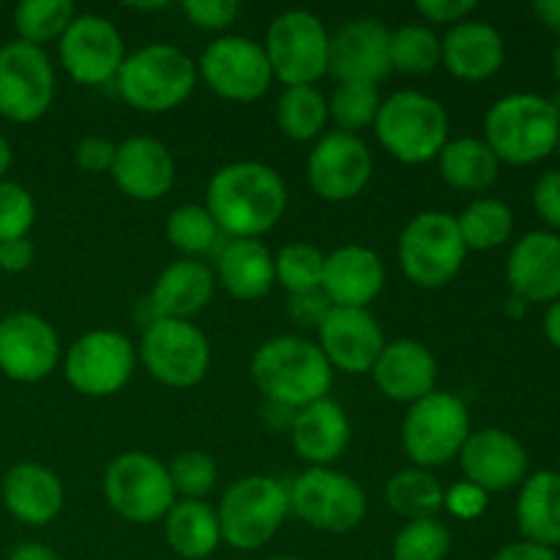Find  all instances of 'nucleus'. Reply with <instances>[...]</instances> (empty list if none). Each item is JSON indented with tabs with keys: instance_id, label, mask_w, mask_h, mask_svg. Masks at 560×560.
<instances>
[{
	"instance_id": "obj_1",
	"label": "nucleus",
	"mask_w": 560,
	"mask_h": 560,
	"mask_svg": "<svg viewBox=\"0 0 560 560\" xmlns=\"http://www.w3.org/2000/svg\"><path fill=\"white\" fill-rule=\"evenodd\" d=\"M206 208L230 238H260L282 222L288 186L262 162L224 164L208 180Z\"/></svg>"
},
{
	"instance_id": "obj_2",
	"label": "nucleus",
	"mask_w": 560,
	"mask_h": 560,
	"mask_svg": "<svg viewBox=\"0 0 560 560\" xmlns=\"http://www.w3.org/2000/svg\"><path fill=\"white\" fill-rule=\"evenodd\" d=\"M249 372L266 399L290 410L326 399L334 386V370L320 345L299 334H282L262 342L252 355Z\"/></svg>"
},
{
	"instance_id": "obj_3",
	"label": "nucleus",
	"mask_w": 560,
	"mask_h": 560,
	"mask_svg": "<svg viewBox=\"0 0 560 560\" xmlns=\"http://www.w3.org/2000/svg\"><path fill=\"white\" fill-rule=\"evenodd\" d=\"M560 137V113L539 93H512L498 98L485 118V142L498 162L534 164L550 156Z\"/></svg>"
},
{
	"instance_id": "obj_4",
	"label": "nucleus",
	"mask_w": 560,
	"mask_h": 560,
	"mask_svg": "<svg viewBox=\"0 0 560 560\" xmlns=\"http://www.w3.org/2000/svg\"><path fill=\"white\" fill-rule=\"evenodd\" d=\"M197 85V63L173 44H148L126 55L115 88L129 107L162 115L180 107Z\"/></svg>"
},
{
	"instance_id": "obj_5",
	"label": "nucleus",
	"mask_w": 560,
	"mask_h": 560,
	"mask_svg": "<svg viewBox=\"0 0 560 560\" xmlns=\"http://www.w3.org/2000/svg\"><path fill=\"white\" fill-rule=\"evenodd\" d=\"M372 126L377 142L402 164L432 162L448 142L446 107L421 91H397L383 98Z\"/></svg>"
},
{
	"instance_id": "obj_6",
	"label": "nucleus",
	"mask_w": 560,
	"mask_h": 560,
	"mask_svg": "<svg viewBox=\"0 0 560 560\" xmlns=\"http://www.w3.org/2000/svg\"><path fill=\"white\" fill-rule=\"evenodd\" d=\"M288 514V487L273 476H246L235 481L217 509L222 541L241 552H255L268 545Z\"/></svg>"
},
{
	"instance_id": "obj_7",
	"label": "nucleus",
	"mask_w": 560,
	"mask_h": 560,
	"mask_svg": "<svg viewBox=\"0 0 560 560\" xmlns=\"http://www.w3.org/2000/svg\"><path fill=\"white\" fill-rule=\"evenodd\" d=\"M399 268L413 284L438 290L452 282L468 257L457 217L446 211H424L405 224L397 246Z\"/></svg>"
},
{
	"instance_id": "obj_8",
	"label": "nucleus",
	"mask_w": 560,
	"mask_h": 560,
	"mask_svg": "<svg viewBox=\"0 0 560 560\" xmlns=\"http://www.w3.org/2000/svg\"><path fill=\"white\" fill-rule=\"evenodd\" d=\"M104 498L118 517L129 523H159L178 503L167 465L148 452H124L107 465Z\"/></svg>"
},
{
	"instance_id": "obj_9",
	"label": "nucleus",
	"mask_w": 560,
	"mask_h": 560,
	"mask_svg": "<svg viewBox=\"0 0 560 560\" xmlns=\"http://www.w3.org/2000/svg\"><path fill=\"white\" fill-rule=\"evenodd\" d=\"M262 49L271 63L273 80L284 88L315 85L328 74L331 33L312 11L290 9L273 16Z\"/></svg>"
},
{
	"instance_id": "obj_10",
	"label": "nucleus",
	"mask_w": 560,
	"mask_h": 560,
	"mask_svg": "<svg viewBox=\"0 0 560 560\" xmlns=\"http://www.w3.org/2000/svg\"><path fill=\"white\" fill-rule=\"evenodd\" d=\"M470 435L468 405L448 392H432L419 402L408 405L402 421L405 454L416 468H441L459 457Z\"/></svg>"
},
{
	"instance_id": "obj_11",
	"label": "nucleus",
	"mask_w": 560,
	"mask_h": 560,
	"mask_svg": "<svg viewBox=\"0 0 560 560\" xmlns=\"http://www.w3.org/2000/svg\"><path fill=\"white\" fill-rule=\"evenodd\" d=\"M290 512L323 534H350L366 517V495L353 476L334 468H306L288 487Z\"/></svg>"
},
{
	"instance_id": "obj_12",
	"label": "nucleus",
	"mask_w": 560,
	"mask_h": 560,
	"mask_svg": "<svg viewBox=\"0 0 560 560\" xmlns=\"http://www.w3.org/2000/svg\"><path fill=\"white\" fill-rule=\"evenodd\" d=\"M137 348L126 334L113 328H93L71 342L63 355L66 383L91 399L113 397L131 381Z\"/></svg>"
},
{
	"instance_id": "obj_13",
	"label": "nucleus",
	"mask_w": 560,
	"mask_h": 560,
	"mask_svg": "<svg viewBox=\"0 0 560 560\" xmlns=\"http://www.w3.org/2000/svg\"><path fill=\"white\" fill-rule=\"evenodd\" d=\"M137 355L153 381L170 388L197 386L211 366V345L206 334L191 320L173 317H153L151 326L142 331Z\"/></svg>"
},
{
	"instance_id": "obj_14",
	"label": "nucleus",
	"mask_w": 560,
	"mask_h": 560,
	"mask_svg": "<svg viewBox=\"0 0 560 560\" xmlns=\"http://www.w3.org/2000/svg\"><path fill=\"white\" fill-rule=\"evenodd\" d=\"M55 102V66L42 47L14 42L0 47V118L33 124Z\"/></svg>"
},
{
	"instance_id": "obj_15",
	"label": "nucleus",
	"mask_w": 560,
	"mask_h": 560,
	"mask_svg": "<svg viewBox=\"0 0 560 560\" xmlns=\"http://www.w3.org/2000/svg\"><path fill=\"white\" fill-rule=\"evenodd\" d=\"M197 74L217 96L249 104L268 93L273 82L271 63L260 42L249 36H219L202 49Z\"/></svg>"
},
{
	"instance_id": "obj_16",
	"label": "nucleus",
	"mask_w": 560,
	"mask_h": 560,
	"mask_svg": "<svg viewBox=\"0 0 560 560\" xmlns=\"http://www.w3.org/2000/svg\"><path fill=\"white\" fill-rule=\"evenodd\" d=\"M60 66L80 85L115 82L126 60V44L118 27L102 14H77L60 36Z\"/></svg>"
},
{
	"instance_id": "obj_17",
	"label": "nucleus",
	"mask_w": 560,
	"mask_h": 560,
	"mask_svg": "<svg viewBox=\"0 0 560 560\" xmlns=\"http://www.w3.org/2000/svg\"><path fill=\"white\" fill-rule=\"evenodd\" d=\"M372 151L359 135L328 131L312 148L306 159V178L312 191L328 202H345L359 197L372 178Z\"/></svg>"
},
{
	"instance_id": "obj_18",
	"label": "nucleus",
	"mask_w": 560,
	"mask_h": 560,
	"mask_svg": "<svg viewBox=\"0 0 560 560\" xmlns=\"http://www.w3.org/2000/svg\"><path fill=\"white\" fill-rule=\"evenodd\" d=\"M60 364V339L36 312H11L0 320V372L14 383H38Z\"/></svg>"
},
{
	"instance_id": "obj_19",
	"label": "nucleus",
	"mask_w": 560,
	"mask_h": 560,
	"mask_svg": "<svg viewBox=\"0 0 560 560\" xmlns=\"http://www.w3.org/2000/svg\"><path fill=\"white\" fill-rule=\"evenodd\" d=\"M317 345L328 359L331 370L348 375H366L386 348V337L370 310H348L331 306L317 326Z\"/></svg>"
},
{
	"instance_id": "obj_20",
	"label": "nucleus",
	"mask_w": 560,
	"mask_h": 560,
	"mask_svg": "<svg viewBox=\"0 0 560 560\" xmlns=\"http://www.w3.org/2000/svg\"><path fill=\"white\" fill-rule=\"evenodd\" d=\"M388 38H392V31L381 20L361 16V20L348 22L331 36L328 74L337 77V82L377 85L392 74Z\"/></svg>"
},
{
	"instance_id": "obj_21",
	"label": "nucleus",
	"mask_w": 560,
	"mask_h": 560,
	"mask_svg": "<svg viewBox=\"0 0 560 560\" xmlns=\"http://www.w3.org/2000/svg\"><path fill=\"white\" fill-rule=\"evenodd\" d=\"M459 465H463L465 481L481 487L490 495V492L512 490L514 485L525 481L528 454L512 432L487 427V430L470 432L459 452Z\"/></svg>"
},
{
	"instance_id": "obj_22",
	"label": "nucleus",
	"mask_w": 560,
	"mask_h": 560,
	"mask_svg": "<svg viewBox=\"0 0 560 560\" xmlns=\"http://www.w3.org/2000/svg\"><path fill=\"white\" fill-rule=\"evenodd\" d=\"M109 175H113L115 186L131 200H162L175 184L173 151L156 137H129L115 145V162Z\"/></svg>"
},
{
	"instance_id": "obj_23",
	"label": "nucleus",
	"mask_w": 560,
	"mask_h": 560,
	"mask_svg": "<svg viewBox=\"0 0 560 560\" xmlns=\"http://www.w3.org/2000/svg\"><path fill=\"white\" fill-rule=\"evenodd\" d=\"M386 284V266L370 246L348 244L326 255L323 266V295L331 306L366 310Z\"/></svg>"
},
{
	"instance_id": "obj_24",
	"label": "nucleus",
	"mask_w": 560,
	"mask_h": 560,
	"mask_svg": "<svg viewBox=\"0 0 560 560\" xmlns=\"http://www.w3.org/2000/svg\"><path fill=\"white\" fill-rule=\"evenodd\" d=\"M370 375L383 397L392 402L413 405L435 392L438 361L427 345L416 339H394L386 342Z\"/></svg>"
},
{
	"instance_id": "obj_25",
	"label": "nucleus",
	"mask_w": 560,
	"mask_h": 560,
	"mask_svg": "<svg viewBox=\"0 0 560 560\" xmlns=\"http://www.w3.org/2000/svg\"><path fill=\"white\" fill-rule=\"evenodd\" d=\"M512 295L525 304H552L560 299V235L536 230L514 244L506 262Z\"/></svg>"
},
{
	"instance_id": "obj_26",
	"label": "nucleus",
	"mask_w": 560,
	"mask_h": 560,
	"mask_svg": "<svg viewBox=\"0 0 560 560\" xmlns=\"http://www.w3.org/2000/svg\"><path fill=\"white\" fill-rule=\"evenodd\" d=\"M0 498H3L5 512L16 523L42 528V525H49L63 512L66 490L55 470L44 468L38 463H16L3 476Z\"/></svg>"
},
{
	"instance_id": "obj_27",
	"label": "nucleus",
	"mask_w": 560,
	"mask_h": 560,
	"mask_svg": "<svg viewBox=\"0 0 560 560\" xmlns=\"http://www.w3.org/2000/svg\"><path fill=\"white\" fill-rule=\"evenodd\" d=\"M290 441L310 468H331L350 443L348 413L331 397L317 399L295 410L290 421Z\"/></svg>"
},
{
	"instance_id": "obj_28",
	"label": "nucleus",
	"mask_w": 560,
	"mask_h": 560,
	"mask_svg": "<svg viewBox=\"0 0 560 560\" xmlns=\"http://www.w3.org/2000/svg\"><path fill=\"white\" fill-rule=\"evenodd\" d=\"M506 60V44L490 22L465 20L441 38V66L465 82H481L498 74Z\"/></svg>"
},
{
	"instance_id": "obj_29",
	"label": "nucleus",
	"mask_w": 560,
	"mask_h": 560,
	"mask_svg": "<svg viewBox=\"0 0 560 560\" xmlns=\"http://www.w3.org/2000/svg\"><path fill=\"white\" fill-rule=\"evenodd\" d=\"M217 277L211 268L200 260H175L159 273L151 290V306L156 317H173V320H191L200 315L213 299Z\"/></svg>"
},
{
	"instance_id": "obj_30",
	"label": "nucleus",
	"mask_w": 560,
	"mask_h": 560,
	"mask_svg": "<svg viewBox=\"0 0 560 560\" xmlns=\"http://www.w3.org/2000/svg\"><path fill=\"white\" fill-rule=\"evenodd\" d=\"M217 282L238 301H257L277 284L268 246L257 238H233L219 249Z\"/></svg>"
},
{
	"instance_id": "obj_31",
	"label": "nucleus",
	"mask_w": 560,
	"mask_h": 560,
	"mask_svg": "<svg viewBox=\"0 0 560 560\" xmlns=\"http://www.w3.org/2000/svg\"><path fill=\"white\" fill-rule=\"evenodd\" d=\"M517 525L525 541L541 547L560 545V474L539 470L523 481L517 498Z\"/></svg>"
},
{
	"instance_id": "obj_32",
	"label": "nucleus",
	"mask_w": 560,
	"mask_h": 560,
	"mask_svg": "<svg viewBox=\"0 0 560 560\" xmlns=\"http://www.w3.org/2000/svg\"><path fill=\"white\" fill-rule=\"evenodd\" d=\"M164 539L184 560H206L222 545L217 509L206 501H178L164 517Z\"/></svg>"
},
{
	"instance_id": "obj_33",
	"label": "nucleus",
	"mask_w": 560,
	"mask_h": 560,
	"mask_svg": "<svg viewBox=\"0 0 560 560\" xmlns=\"http://www.w3.org/2000/svg\"><path fill=\"white\" fill-rule=\"evenodd\" d=\"M438 170L443 180L459 191H485L490 189L501 173V162L479 137H457L448 140L438 156Z\"/></svg>"
},
{
	"instance_id": "obj_34",
	"label": "nucleus",
	"mask_w": 560,
	"mask_h": 560,
	"mask_svg": "<svg viewBox=\"0 0 560 560\" xmlns=\"http://www.w3.org/2000/svg\"><path fill=\"white\" fill-rule=\"evenodd\" d=\"M443 492L446 490L430 470L408 468L388 479L386 501L399 517L413 523V520L438 517V512L443 509Z\"/></svg>"
},
{
	"instance_id": "obj_35",
	"label": "nucleus",
	"mask_w": 560,
	"mask_h": 560,
	"mask_svg": "<svg viewBox=\"0 0 560 560\" xmlns=\"http://www.w3.org/2000/svg\"><path fill=\"white\" fill-rule=\"evenodd\" d=\"M277 124L290 140H320L328 124V98L315 85L284 88L277 102Z\"/></svg>"
},
{
	"instance_id": "obj_36",
	"label": "nucleus",
	"mask_w": 560,
	"mask_h": 560,
	"mask_svg": "<svg viewBox=\"0 0 560 560\" xmlns=\"http://www.w3.org/2000/svg\"><path fill=\"white\" fill-rule=\"evenodd\" d=\"M459 235L468 252H490L506 244L514 230L512 208L495 197H481L474 200L457 217Z\"/></svg>"
},
{
	"instance_id": "obj_37",
	"label": "nucleus",
	"mask_w": 560,
	"mask_h": 560,
	"mask_svg": "<svg viewBox=\"0 0 560 560\" xmlns=\"http://www.w3.org/2000/svg\"><path fill=\"white\" fill-rule=\"evenodd\" d=\"M74 16L71 0H22L14 9V31L20 42L44 49V44L60 42Z\"/></svg>"
},
{
	"instance_id": "obj_38",
	"label": "nucleus",
	"mask_w": 560,
	"mask_h": 560,
	"mask_svg": "<svg viewBox=\"0 0 560 560\" xmlns=\"http://www.w3.org/2000/svg\"><path fill=\"white\" fill-rule=\"evenodd\" d=\"M388 55H392V71L410 77L430 74L441 66V38L430 25L410 22L392 31Z\"/></svg>"
},
{
	"instance_id": "obj_39",
	"label": "nucleus",
	"mask_w": 560,
	"mask_h": 560,
	"mask_svg": "<svg viewBox=\"0 0 560 560\" xmlns=\"http://www.w3.org/2000/svg\"><path fill=\"white\" fill-rule=\"evenodd\" d=\"M323 266H326V255L315 244H306V241H295V244L282 246L273 255L277 282L290 295H304L320 290Z\"/></svg>"
},
{
	"instance_id": "obj_40",
	"label": "nucleus",
	"mask_w": 560,
	"mask_h": 560,
	"mask_svg": "<svg viewBox=\"0 0 560 560\" xmlns=\"http://www.w3.org/2000/svg\"><path fill=\"white\" fill-rule=\"evenodd\" d=\"M222 235L206 206H180L167 219V241L191 260L217 249Z\"/></svg>"
},
{
	"instance_id": "obj_41",
	"label": "nucleus",
	"mask_w": 560,
	"mask_h": 560,
	"mask_svg": "<svg viewBox=\"0 0 560 560\" xmlns=\"http://www.w3.org/2000/svg\"><path fill=\"white\" fill-rule=\"evenodd\" d=\"M381 93L377 85H364V82H337L331 98H328V118L337 120L339 131L366 129L375 124L377 109H381Z\"/></svg>"
},
{
	"instance_id": "obj_42",
	"label": "nucleus",
	"mask_w": 560,
	"mask_h": 560,
	"mask_svg": "<svg viewBox=\"0 0 560 560\" xmlns=\"http://www.w3.org/2000/svg\"><path fill=\"white\" fill-rule=\"evenodd\" d=\"M452 530L438 517L413 520L405 525L392 545L394 560H446L452 552Z\"/></svg>"
},
{
	"instance_id": "obj_43",
	"label": "nucleus",
	"mask_w": 560,
	"mask_h": 560,
	"mask_svg": "<svg viewBox=\"0 0 560 560\" xmlns=\"http://www.w3.org/2000/svg\"><path fill=\"white\" fill-rule=\"evenodd\" d=\"M167 470L170 479H173L175 495H180L184 501H202L219 479L217 463H213L211 454L197 452V448L180 452L178 457L167 465Z\"/></svg>"
},
{
	"instance_id": "obj_44",
	"label": "nucleus",
	"mask_w": 560,
	"mask_h": 560,
	"mask_svg": "<svg viewBox=\"0 0 560 560\" xmlns=\"http://www.w3.org/2000/svg\"><path fill=\"white\" fill-rule=\"evenodd\" d=\"M36 224V200L25 186L14 180H0V244L27 238Z\"/></svg>"
},
{
	"instance_id": "obj_45",
	"label": "nucleus",
	"mask_w": 560,
	"mask_h": 560,
	"mask_svg": "<svg viewBox=\"0 0 560 560\" xmlns=\"http://www.w3.org/2000/svg\"><path fill=\"white\" fill-rule=\"evenodd\" d=\"M184 14L191 25L206 31H222L238 16L241 5L235 0H184Z\"/></svg>"
},
{
	"instance_id": "obj_46",
	"label": "nucleus",
	"mask_w": 560,
	"mask_h": 560,
	"mask_svg": "<svg viewBox=\"0 0 560 560\" xmlns=\"http://www.w3.org/2000/svg\"><path fill=\"white\" fill-rule=\"evenodd\" d=\"M487 501H490V495L470 481H457L443 492V509L457 520L481 517L487 512Z\"/></svg>"
},
{
	"instance_id": "obj_47",
	"label": "nucleus",
	"mask_w": 560,
	"mask_h": 560,
	"mask_svg": "<svg viewBox=\"0 0 560 560\" xmlns=\"http://www.w3.org/2000/svg\"><path fill=\"white\" fill-rule=\"evenodd\" d=\"M74 162L85 173H109L115 162V142L104 137H82L74 148Z\"/></svg>"
},
{
	"instance_id": "obj_48",
	"label": "nucleus",
	"mask_w": 560,
	"mask_h": 560,
	"mask_svg": "<svg viewBox=\"0 0 560 560\" xmlns=\"http://www.w3.org/2000/svg\"><path fill=\"white\" fill-rule=\"evenodd\" d=\"M479 9L476 0H419L416 11L424 16V22H438V25H459Z\"/></svg>"
},
{
	"instance_id": "obj_49",
	"label": "nucleus",
	"mask_w": 560,
	"mask_h": 560,
	"mask_svg": "<svg viewBox=\"0 0 560 560\" xmlns=\"http://www.w3.org/2000/svg\"><path fill=\"white\" fill-rule=\"evenodd\" d=\"M534 206L550 228L560 230V170H550L536 180Z\"/></svg>"
},
{
	"instance_id": "obj_50",
	"label": "nucleus",
	"mask_w": 560,
	"mask_h": 560,
	"mask_svg": "<svg viewBox=\"0 0 560 560\" xmlns=\"http://www.w3.org/2000/svg\"><path fill=\"white\" fill-rule=\"evenodd\" d=\"M331 304L323 295V290H315V293H304V295H290V315L299 326H310L317 328L323 323V317L328 315Z\"/></svg>"
},
{
	"instance_id": "obj_51",
	"label": "nucleus",
	"mask_w": 560,
	"mask_h": 560,
	"mask_svg": "<svg viewBox=\"0 0 560 560\" xmlns=\"http://www.w3.org/2000/svg\"><path fill=\"white\" fill-rule=\"evenodd\" d=\"M33 255V244L27 238H14V241H3L0 244V271L5 273H22L31 268Z\"/></svg>"
},
{
	"instance_id": "obj_52",
	"label": "nucleus",
	"mask_w": 560,
	"mask_h": 560,
	"mask_svg": "<svg viewBox=\"0 0 560 560\" xmlns=\"http://www.w3.org/2000/svg\"><path fill=\"white\" fill-rule=\"evenodd\" d=\"M492 560H558L556 550L541 545H530V541H517V545L503 547Z\"/></svg>"
},
{
	"instance_id": "obj_53",
	"label": "nucleus",
	"mask_w": 560,
	"mask_h": 560,
	"mask_svg": "<svg viewBox=\"0 0 560 560\" xmlns=\"http://www.w3.org/2000/svg\"><path fill=\"white\" fill-rule=\"evenodd\" d=\"M9 560H60L52 547L42 545V541H22L9 552Z\"/></svg>"
},
{
	"instance_id": "obj_54",
	"label": "nucleus",
	"mask_w": 560,
	"mask_h": 560,
	"mask_svg": "<svg viewBox=\"0 0 560 560\" xmlns=\"http://www.w3.org/2000/svg\"><path fill=\"white\" fill-rule=\"evenodd\" d=\"M534 11L550 31L560 33V0H539L534 3Z\"/></svg>"
},
{
	"instance_id": "obj_55",
	"label": "nucleus",
	"mask_w": 560,
	"mask_h": 560,
	"mask_svg": "<svg viewBox=\"0 0 560 560\" xmlns=\"http://www.w3.org/2000/svg\"><path fill=\"white\" fill-rule=\"evenodd\" d=\"M545 337L550 339L552 348L560 350V299L550 304V310L545 312Z\"/></svg>"
},
{
	"instance_id": "obj_56",
	"label": "nucleus",
	"mask_w": 560,
	"mask_h": 560,
	"mask_svg": "<svg viewBox=\"0 0 560 560\" xmlns=\"http://www.w3.org/2000/svg\"><path fill=\"white\" fill-rule=\"evenodd\" d=\"M11 162H14V151H11L9 140L0 135V180H5V173L11 170Z\"/></svg>"
},
{
	"instance_id": "obj_57",
	"label": "nucleus",
	"mask_w": 560,
	"mask_h": 560,
	"mask_svg": "<svg viewBox=\"0 0 560 560\" xmlns=\"http://www.w3.org/2000/svg\"><path fill=\"white\" fill-rule=\"evenodd\" d=\"M525 301L523 299H517V295H512V299L506 301V315H512V317H523L525 315Z\"/></svg>"
},
{
	"instance_id": "obj_58",
	"label": "nucleus",
	"mask_w": 560,
	"mask_h": 560,
	"mask_svg": "<svg viewBox=\"0 0 560 560\" xmlns=\"http://www.w3.org/2000/svg\"><path fill=\"white\" fill-rule=\"evenodd\" d=\"M552 66H556V77H558V85H560V44L556 49V60H552Z\"/></svg>"
},
{
	"instance_id": "obj_59",
	"label": "nucleus",
	"mask_w": 560,
	"mask_h": 560,
	"mask_svg": "<svg viewBox=\"0 0 560 560\" xmlns=\"http://www.w3.org/2000/svg\"><path fill=\"white\" fill-rule=\"evenodd\" d=\"M268 560H301V558H293V556H277V558H268Z\"/></svg>"
},
{
	"instance_id": "obj_60",
	"label": "nucleus",
	"mask_w": 560,
	"mask_h": 560,
	"mask_svg": "<svg viewBox=\"0 0 560 560\" xmlns=\"http://www.w3.org/2000/svg\"><path fill=\"white\" fill-rule=\"evenodd\" d=\"M556 151L560 153V137H558V145H556Z\"/></svg>"
},
{
	"instance_id": "obj_61",
	"label": "nucleus",
	"mask_w": 560,
	"mask_h": 560,
	"mask_svg": "<svg viewBox=\"0 0 560 560\" xmlns=\"http://www.w3.org/2000/svg\"><path fill=\"white\" fill-rule=\"evenodd\" d=\"M558 560H560V558H558Z\"/></svg>"
}]
</instances>
